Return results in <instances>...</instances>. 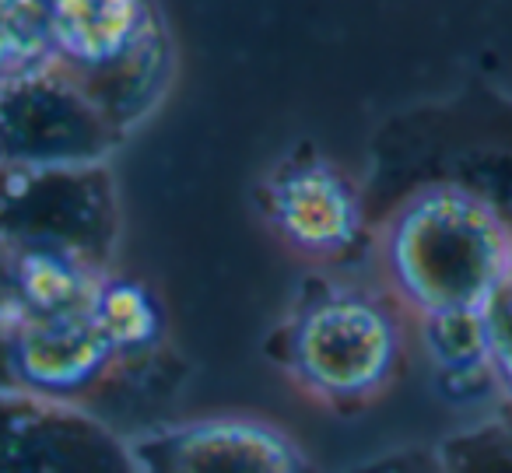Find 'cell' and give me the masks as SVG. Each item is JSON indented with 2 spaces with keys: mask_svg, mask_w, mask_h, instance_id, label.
I'll return each instance as SVG.
<instances>
[{
  "mask_svg": "<svg viewBox=\"0 0 512 473\" xmlns=\"http://www.w3.org/2000/svg\"><path fill=\"white\" fill-rule=\"evenodd\" d=\"M369 249L379 288L411 323L477 316L512 277V221L460 183H428L397 200Z\"/></svg>",
  "mask_w": 512,
  "mask_h": 473,
  "instance_id": "6da1fadb",
  "label": "cell"
},
{
  "mask_svg": "<svg viewBox=\"0 0 512 473\" xmlns=\"http://www.w3.org/2000/svg\"><path fill=\"white\" fill-rule=\"evenodd\" d=\"M411 319L383 288L316 277L302 288L271 340L288 386L330 414L383 403L411 365Z\"/></svg>",
  "mask_w": 512,
  "mask_h": 473,
  "instance_id": "7a4b0ae2",
  "label": "cell"
},
{
  "mask_svg": "<svg viewBox=\"0 0 512 473\" xmlns=\"http://www.w3.org/2000/svg\"><path fill=\"white\" fill-rule=\"evenodd\" d=\"M53 67L120 137L137 130L176 78V43L155 0H50Z\"/></svg>",
  "mask_w": 512,
  "mask_h": 473,
  "instance_id": "3957f363",
  "label": "cell"
},
{
  "mask_svg": "<svg viewBox=\"0 0 512 473\" xmlns=\"http://www.w3.org/2000/svg\"><path fill=\"white\" fill-rule=\"evenodd\" d=\"M123 235L120 186L99 165H0V239L11 249H57L113 270Z\"/></svg>",
  "mask_w": 512,
  "mask_h": 473,
  "instance_id": "277c9868",
  "label": "cell"
},
{
  "mask_svg": "<svg viewBox=\"0 0 512 473\" xmlns=\"http://www.w3.org/2000/svg\"><path fill=\"white\" fill-rule=\"evenodd\" d=\"M256 211L288 256L320 270L341 267L372 239L355 176L316 151L274 162L256 186Z\"/></svg>",
  "mask_w": 512,
  "mask_h": 473,
  "instance_id": "5b68a950",
  "label": "cell"
},
{
  "mask_svg": "<svg viewBox=\"0 0 512 473\" xmlns=\"http://www.w3.org/2000/svg\"><path fill=\"white\" fill-rule=\"evenodd\" d=\"M134 473H323L295 431L249 410H211L127 431Z\"/></svg>",
  "mask_w": 512,
  "mask_h": 473,
  "instance_id": "8992f818",
  "label": "cell"
},
{
  "mask_svg": "<svg viewBox=\"0 0 512 473\" xmlns=\"http://www.w3.org/2000/svg\"><path fill=\"white\" fill-rule=\"evenodd\" d=\"M123 137L60 67H43L0 85V165H99Z\"/></svg>",
  "mask_w": 512,
  "mask_h": 473,
  "instance_id": "52a82bcc",
  "label": "cell"
},
{
  "mask_svg": "<svg viewBox=\"0 0 512 473\" xmlns=\"http://www.w3.org/2000/svg\"><path fill=\"white\" fill-rule=\"evenodd\" d=\"M0 473H134V459L95 410L0 389Z\"/></svg>",
  "mask_w": 512,
  "mask_h": 473,
  "instance_id": "ba28073f",
  "label": "cell"
},
{
  "mask_svg": "<svg viewBox=\"0 0 512 473\" xmlns=\"http://www.w3.org/2000/svg\"><path fill=\"white\" fill-rule=\"evenodd\" d=\"M8 365L22 393L88 410L120 375V361L88 309L67 316H18L8 326Z\"/></svg>",
  "mask_w": 512,
  "mask_h": 473,
  "instance_id": "9c48e42d",
  "label": "cell"
},
{
  "mask_svg": "<svg viewBox=\"0 0 512 473\" xmlns=\"http://www.w3.org/2000/svg\"><path fill=\"white\" fill-rule=\"evenodd\" d=\"M88 316L113 347L120 372L148 368L169 337V316L158 291L141 277L120 274L116 267L99 277L88 302Z\"/></svg>",
  "mask_w": 512,
  "mask_h": 473,
  "instance_id": "30bf717a",
  "label": "cell"
},
{
  "mask_svg": "<svg viewBox=\"0 0 512 473\" xmlns=\"http://www.w3.org/2000/svg\"><path fill=\"white\" fill-rule=\"evenodd\" d=\"M411 333L428 365V379L442 400L460 410L491 407L495 414L502 410L488 361H484L477 316L425 319V323H411Z\"/></svg>",
  "mask_w": 512,
  "mask_h": 473,
  "instance_id": "8fae6325",
  "label": "cell"
},
{
  "mask_svg": "<svg viewBox=\"0 0 512 473\" xmlns=\"http://www.w3.org/2000/svg\"><path fill=\"white\" fill-rule=\"evenodd\" d=\"M106 270L57 249H15L18 316H67L85 312Z\"/></svg>",
  "mask_w": 512,
  "mask_h": 473,
  "instance_id": "7c38bea8",
  "label": "cell"
},
{
  "mask_svg": "<svg viewBox=\"0 0 512 473\" xmlns=\"http://www.w3.org/2000/svg\"><path fill=\"white\" fill-rule=\"evenodd\" d=\"M50 64V0H0V85Z\"/></svg>",
  "mask_w": 512,
  "mask_h": 473,
  "instance_id": "4fadbf2b",
  "label": "cell"
},
{
  "mask_svg": "<svg viewBox=\"0 0 512 473\" xmlns=\"http://www.w3.org/2000/svg\"><path fill=\"white\" fill-rule=\"evenodd\" d=\"M442 473H512V417L488 414L432 445Z\"/></svg>",
  "mask_w": 512,
  "mask_h": 473,
  "instance_id": "5bb4252c",
  "label": "cell"
},
{
  "mask_svg": "<svg viewBox=\"0 0 512 473\" xmlns=\"http://www.w3.org/2000/svg\"><path fill=\"white\" fill-rule=\"evenodd\" d=\"M484 361L502 400V414H512V277L477 312Z\"/></svg>",
  "mask_w": 512,
  "mask_h": 473,
  "instance_id": "9a60e30c",
  "label": "cell"
},
{
  "mask_svg": "<svg viewBox=\"0 0 512 473\" xmlns=\"http://www.w3.org/2000/svg\"><path fill=\"white\" fill-rule=\"evenodd\" d=\"M344 473H442V466L432 445H411V449H393L369 459H358Z\"/></svg>",
  "mask_w": 512,
  "mask_h": 473,
  "instance_id": "2e32d148",
  "label": "cell"
},
{
  "mask_svg": "<svg viewBox=\"0 0 512 473\" xmlns=\"http://www.w3.org/2000/svg\"><path fill=\"white\" fill-rule=\"evenodd\" d=\"M18 319V295H15V249L0 239V323L8 326Z\"/></svg>",
  "mask_w": 512,
  "mask_h": 473,
  "instance_id": "e0dca14e",
  "label": "cell"
},
{
  "mask_svg": "<svg viewBox=\"0 0 512 473\" xmlns=\"http://www.w3.org/2000/svg\"><path fill=\"white\" fill-rule=\"evenodd\" d=\"M8 326L0 323V389H15V379H11V365H8Z\"/></svg>",
  "mask_w": 512,
  "mask_h": 473,
  "instance_id": "ac0fdd59",
  "label": "cell"
},
{
  "mask_svg": "<svg viewBox=\"0 0 512 473\" xmlns=\"http://www.w3.org/2000/svg\"><path fill=\"white\" fill-rule=\"evenodd\" d=\"M509 417H512V414H509Z\"/></svg>",
  "mask_w": 512,
  "mask_h": 473,
  "instance_id": "d6986e66",
  "label": "cell"
}]
</instances>
